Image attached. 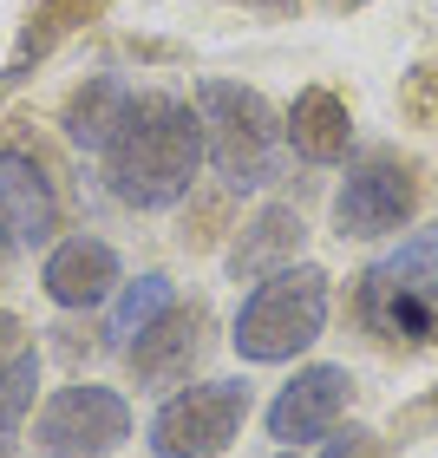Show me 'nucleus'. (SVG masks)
I'll return each instance as SVG.
<instances>
[{
  "label": "nucleus",
  "instance_id": "obj_15",
  "mask_svg": "<svg viewBox=\"0 0 438 458\" xmlns=\"http://www.w3.org/2000/svg\"><path fill=\"white\" fill-rule=\"evenodd\" d=\"M98 7H105V0H39V7H33V27H27V39H20L13 66H7V86H13V79H27V66H39V59H46L66 33L86 27Z\"/></svg>",
  "mask_w": 438,
  "mask_h": 458
},
{
  "label": "nucleus",
  "instance_id": "obj_14",
  "mask_svg": "<svg viewBox=\"0 0 438 458\" xmlns=\"http://www.w3.org/2000/svg\"><path fill=\"white\" fill-rule=\"evenodd\" d=\"M131 106H138V92L124 86L118 72H98V79H86L72 98H66V138L79 144V151H92V157H105L112 151V138L124 131V118H131Z\"/></svg>",
  "mask_w": 438,
  "mask_h": 458
},
{
  "label": "nucleus",
  "instance_id": "obj_17",
  "mask_svg": "<svg viewBox=\"0 0 438 458\" xmlns=\"http://www.w3.org/2000/svg\"><path fill=\"white\" fill-rule=\"evenodd\" d=\"M33 393H39V353L20 347L13 360L0 367V458H13V432L33 412Z\"/></svg>",
  "mask_w": 438,
  "mask_h": 458
},
{
  "label": "nucleus",
  "instance_id": "obj_21",
  "mask_svg": "<svg viewBox=\"0 0 438 458\" xmlns=\"http://www.w3.org/2000/svg\"><path fill=\"white\" fill-rule=\"evenodd\" d=\"M432 412H438V393H432Z\"/></svg>",
  "mask_w": 438,
  "mask_h": 458
},
{
  "label": "nucleus",
  "instance_id": "obj_7",
  "mask_svg": "<svg viewBox=\"0 0 438 458\" xmlns=\"http://www.w3.org/2000/svg\"><path fill=\"white\" fill-rule=\"evenodd\" d=\"M412 210H419V171H412L406 157H392V151L360 157L341 177V191H333V229H341V236H360V242L400 236L412 223Z\"/></svg>",
  "mask_w": 438,
  "mask_h": 458
},
{
  "label": "nucleus",
  "instance_id": "obj_18",
  "mask_svg": "<svg viewBox=\"0 0 438 458\" xmlns=\"http://www.w3.org/2000/svg\"><path fill=\"white\" fill-rule=\"evenodd\" d=\"M321 458H380V452H373V432L347 426V432H333V445H327Z\"/></svg>",
  "mask_w": 438,
  "mask_h": 458
},
{
  "label": "nucleus",
  "instance_id": "obj_1",
  "mask_svg": "<svg viewBox=\"0 0 438 458\" xmlns=\"http://www.w3.org/2000/svg\"><path fill=\"white\" fill-rule=\"evenodd\" d=\"M203 157V112L190 98L144 92L105 151V183L124 210H171L190 197Z\"/></svg>",
  "mask_w": 438,
  "mask_h": 458
},
{
  "label": "nucleus",
  "instance_id": "obj_5",
  "mask_svg": "<svg viewBox=\"0 0 438 458\" xmlns=\"http://www.w3.org/2000/svg\"><path fill=\"white\" fill-rule=\"evenodd\" d=\"M248 420V380L177 386L151 412V458H223Z\"/></svg>",
  "mask_w": 438,
  "mask_h": 458
},
{
  "label": "nucleus",
  "instance_id": "obj_2",
  "mask_svg": "<svg viewBox=\"0 0 438 458\" xmlns=\"http://www.w3.org/2000/svg\"><path fill=\"white\" fill-rule=\"evenodd\" d=\"M360 327L392 347H438V223L412 229L400 249L360 276Z\"/></svg>",
  "mask_w": 438,
  "mask_h": 458
},
{
  "label": "nucleus",
  "instance_id": "obj_4",
  "mask_svg": "<svg viewBox=\"0 0 438 458\" xmlns=\"http://www.w3.org/2000/svg\"><path fill=\"white\" fill-rule=\"evenodd\" d=\"M197 112H203V151H210L216 177L229 191H262L275 177L282 157V112L268 106L256 86H236V79H203L197 86Z\"/></svg>",
  "mask_w": 438,
  "mask_h": 458
},
{
  "label": "nucleus",
  "instance_id": "obj_20",
  "mask_svg": "<svg viewBox=\"0 0 438 458\" xmlns=\"http://www.w3.org/2000/svg\"><path fill=\"white\" fill-rule=\"evenodd\" d=\"M275 458H295V452H275Z\"/></svg>",
  "mask_w": 438,
  "mask_h": 458
},
{
  "label": "nucleus",
  "instance_id": "obj_9",
  "mask_svg": "<svg viewBox=\"0 0 438 458\" xmlns=\"http://www.w3.org/2000/svg\"><path fill=\"white\" fill-rule=\"evenodd\" d=\"M59 236V191L46 177V164L33 151L7 144L0 151V242L13 249H46Z\"/></svg>",
  "mask_w": 438,
  "mask_h": 458
},
{
  "label": "nucleus",
  "instance_id": "obj_13",
  "mask_svg": "<svg viewBox=\"0 0 438 458\" xmlns=\"http://www.w3.org/2000/svg\"><path fill=\"white\" fill-rule=\"evenodd\" d=\"M282 131H288V144H295V157H307V164H341L347 144H353V112H347L341 92L307 86V92H295V106L282 112Z\"/></svg>",
  "mask_w": 438,
  "mask_h": 458
},
{
  "label": "nucleus",
  "instance_id": "obj_8",
  "mask_svg": "<svg viewBox=\"0 0 438 458\" xmlns=\"http://www.w3.org/2000/svg\"><path fill=\"white\" fill-rule=\"evenodd\" d=\"M347 400H353V373L333 367V360H315L288 380L275 400H268V439L282 452H301V445H321L341 432L347 420Z\"/></svg>",
  "mask_w": 438,
  "mask_h": 458
},
{
  "label": "nucleus",
  "instance_id": "obj_16",
  "mask_svg": "<svg viewBox=\"0 0 438 458\" xmlns=\"http://www.w3.org/2000/svg\"><path fill=\"white\" fill-rule=\"evenodd\" d=\"M171 308H177L171 276H138V282H124V295H118V308H112V327H105L112 347H131L138 335H151Z\"/></svg>",
  "mask_w": 438,
  "mask_h": 458
},
{
  "label": "nucleus",
  "instance_id": "obj_11",
  "mask_svg": "<svg viewBox=\"0 0 438 458\" xmlns=\"http://www.w3.org/2000/svg\"><path fill=\"white\" fill-rule=\"evenodd\" d=\"M301 242H307V223H301L295 203H262V210L242 223L236 249H229V276L236 282H268V276H282V268H295Z\"/></svg>",
  "mask_w": 438,
  "mask_h": 458
},
{
  "label": "nucleus",
  "instance_id": "obj_10",
  "mask_svg": "<svg viewBox=\"0 0 438 458\" xmlns=\"http://www.w3.org/2000/svg\"><path fill=\"white\" fill-rule=\"evenodd\" d=\"M118 249L105 236H66L46 249V262H39V288L59 301V308H98L112 301L118 288Z\"/></svg>",
  "mask_w": 438,
  "mask_h": 458
},
{
  "label": "nucleus",
  "instance_id": "obj_12",
  "mask_svg": "<svg viewBox=\"0 0 438 458\" xmlns=\"http://www.w3.org/2000/svg\"><path fill=\"white\" fill-rule=\"evenodd\" d=\"M131 373L144 386H177V380H190V367H197V353H203V308L190 301V308H171L151 335H138L131 347Z\"/></svg>",
  "mask_w": 438,
  "mask_h": 458
},
{
  "label": "nucleus",
  "instance_id": "obj_6",
  "mask_svg": "<svg viewBox=\"0 0 438 458\" xmlns=\"http://www.w3.org/2000/svg\"><path fill=\"white\" fill-rule=\"evenodd\" d=\"M124 439H131V406L118 386H98V380L59 386L33 420L39 458H112Z\"/></svg>",
  "mask_w": 438,
  "mask_h": 458
},
{
  "label": "nucleus",
  "instance_id": "obj_19",
  "mask_svg": "<svg viewBox=\"0 0 438 458\" xmlns=\"http://www.w3.org/2000/svg\"><path fill=\"white\" fill-rule=\"evenodd\" d=\"M13 353H20V321H13V315H0V367H7Z\"/></svg>",
  "mask_w": 438,
  "mask_h": 458
},
{
  "label": "nucleus",
  "instance_id": "obj_3",
  "mask_svg": "<svg viewBox=\"0 0 438 458\" xmlns=\"http://www.w3.org/2000/svg\"><path fill=\"white\" fill-rule=\"evenodd\" d=\"M321 327H327V268L295 262V268H282V276H268L242 295L229 347L248 367H282V360L315 347Z\"/></svg>",
  "mask_w": 438,
  "mask_h": 458
}]
</instances>
